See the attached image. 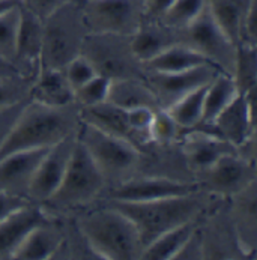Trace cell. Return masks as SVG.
Segmentation results:
<instances>
[{
	"mask_svg": "<svg viewBox=\"0 0 257 260\" xmlns=\"http://www.w3.org/2000/svg\"><path fill=\"white\" fill-rule=\"evenodd\" d=\"M80 125L78 107H47L27 101L0 143V159L20 150L50 148L75 136Z\"/></svg>",
	"mask_w": 257,
	"mask_h": 260,
	"instance_id": "1",
	"label": "cell"
},
{
	"mask_svg": "<svg viewBox=\"0 0 257 260\" xmlns=\"http://www.w3.org/2000/svg\"><path fill=\"white\" fill-rule=\"evenodd\" d=\"M77 229L97 259H140L143 247L134 224L110 205L83 214Z\"/></svg>",
	"mask_w": 257,
	"mask_h": 260,
	"instance_id": "2",
	"label": "cell"
},
{
	"mask_svg": "<svg viewBox=\"0 0 257 260\" xmlns=\"http://www.w3.org/2000/svg\"><path fill=\"white\" fill-rule=\"evenodd\" d=\"M107 205L120 211L134 224L143 248L164 232L197 220L206 206L205 199L202 197V189L188 196L159 199L152 202L107 200Z\"/></svg>",
	"mask_w": 257,
	"mask_h": 260,
	"instance_id": "3",
	"label": "cell"
},
{
	"mask_svg": "<svg viewBox=\"0 0 257 260\" xmlns=\"http://www.w3.org/2000/svg\"><path fill=\"white\" fill-rule=\"evenodd\" d=\"M42 24L41 68L63 70L71 59L80 54L83 39L89 34L83 21L78 2L70 0L44 20Z\"/></svg>",
	"mask_w": 257,
	"mask_h": 260,
	"instance_id": "4",
	"label": "cell"
},
{
	"mask_svg": "<svg viewBox=\"0 0 257 260\" xmlns=\"http://www.w3.org/2000/svg\"><path fill=\"white\" fill-rule=\"evenodd\" d=\"M107 181L98 166L93 162L84 146L75 140L73 155L68 162L65 176L57 191L42 205V208L59 211H70L84 205L101 196Z\"/></svg>",
	"mask_w": 257,
	"mask_h": 260,
	"instance_id": "5",
	"label": "cell"
},
{
	"mask_svg": "<svg viewBox=\"0 0 257 260\" xmlns=\"http://www.w3.org/2000/svg\"><path fill=\"white\" fill-rule=\"evenodd\" d=\"M75 137L98 166L107 184L116 185L125 181L126 175L134 172L140 162L139 149L81 120Z\"/></svg>",
	"mask_w": 257,
	"mask_h": 260,
	"instance_id": "6",
	"label": "cell"
},
{
	"mask_svg": "<svg viewBox=\"0 0 257 260\" xmlns=\"http://www.w3.org/2000/svg\"><path fill=\"white\" fill-rule=\"evenodd\" d=\"M130 38L113 34H87L80 53L89 59L98 74L111 80L145 78L143 65L133 54Z\"/></svg>",
	"mask_w": 257,
	"mask_h": 260,
	"instance_id": "7",
	"label": "cell"
},
{
	"mask_svg": "<svg viewBox=\"0 0 257 260\" xmlns=\"http://www.w3.org/2000/svg\"><path fill=\"white\" fill-rule=\"evenodd\" d=\"M78 5L89 34L131 37L143 23V0H83Z\"/></svg>",
	"mask_w": 257,
	"mask_h": 260,
	"instance_id": "8",
	"label": "cell"
},
{
	"mask_svg": "<svg viewBox=\"0 0 257 260\" xmlns=\"http://www.w3.org/2000/svg\"><path fill=\"white\" fill-rule=\"evenodd\" d=\"M181 34L182 44L197 50L214 65H217L222 73L232 75L236 45L224 35L220 26L215 23L208 5L191 24L181 30Z\"/></svg>",
	"mask_w": 257,
	"mask_h": 260,
	"instance_id": "9",
	"label": "cell"
},
{
	"mask_svg": "<svg viewBox=\"0 0 257 260\" xmlns=\"http://www.w3.org/2000/svg\"><path fill=\"white\" fill-rule=\"evenodd\" d=\"M197 175L199 179L196 182L202 189L221 197H232L256 182V161H250L233 152L221 156L211 167Z\"/></svg>",
	"mask_w": 257,
	"mask_h": 260,
	"instance_id": "10",
	"label": "cell"
},
{
	"mask_svg": "<svg viewBox=\"0 0 257 260\" xmlns=\"http://www.w3.org/2000/svg\"><path fill=\"white\" fill-rule=\"evenodd\" d=\"M253 106L254 93H238L209 125L197 128L218 136L238 150L254 137Z\"/></svg>",
	"mask_w": 257,
	"mask_h": 260,
	"instance_id": "11",
	"label": "cell"
},
{
	"mask_svg": "<svg viewBox=\"0 0 257 260\" xmlns=\"http://www.w3.org/2000/svg\"><path fill=\"white\" fill-rule=\"evenodd\" d=\"M197 182L178 181L169 176L130 178L111 188L107 200L117 202H152L159 199L181 197L200 191Z\"/></svg>",
	"mask_w": 257,
	"mask_h": 260,
	"instance_id": "12",
	"label": "cell"
},
{
	"mask_svg": "<svg viewBox=\"0 0 257 260\" xmlns=\"http://www.w3.org/2000/svg\"><path fill=\"white\" fill-rule=\"evenodd\" d=\"M75 140V136H70L48 148L27 188L26 197L30 203L44 205L57 191L71 159Z\"/></svg>",
	"mask_w": 257,
	"mask_h": 260,
	"instance_id": "13",
	"label": "cell"
},
{
	"mask_svg": "<svg viewBox=\"0 0 257 260\" xmlns=\"http://www.w3.org/2000/svg\"><path fill=\"white\" fill-rule=\"evenodd\" d=\"M221 70L215 65H203L181 73H147L145 81L153 92L161 109L169 107L185 93L208 84Z\"/></svg>",
	"mask_w": 257,
	"mask_h": 260,
	"instance_id": "14",
	"label": "cell"
},
{
	"mask_svg": "<svg viewBox=\"0 0 257 260\" xmlns=\"http://www.w3.org/2000/svg\"><path fill=\"white\" fill-rule=\"evenodd\" d=\"M44 24L34 14L20 6V26L17 34L14 67L30 83L41 68Z\"/></svg>",
	"mask_w": 257,
	"mask_h": 260,
	"instance_id": "15",
	"label": "cell"
},
{
	"mask_svg": "<svg viewBox=\"0 0 257 260\" xmlns=\"http://www.w3.org/2000/svg\"><path fill=\"white\" fill-rule=\"evenodd\" d=\"M179 143L186 166L196 173L211 167L221 156L238 152L229 142L200 128L185 131Z\"/></svg>",
	"mask_w": 257,
	"mask_h": 260,
	"instance_id": "16",
	"label": "cell"
},
{
	"mask_svg": "<svg viewBox=\"0 0 257 260\" xmlns=\"http://www.w3.org/2000/svg\"><path fill=\"white\" fill-rule=\"evenodd\" d=\"M47 150L48 148L30 149L3 156L0 159V189L26 197L30 181Z\"/></svg>",
	"mask_w": 257,
	"mask_h": 260,
	"instance_id": "17",
	"label": "cell"
},
{
	"mask_svg": "<svg viewBox=\"0 0 257 260\" xmlns=\"http://www.w3.org/2000/svg\"><path fill=\"white\" fill-rule=\"evenodd\" d=\"M256 182L232 196V227L244 257L256 256Z\"/></svg>",
	"mask_w": 257,
	"mask_h": 260,
	"instance_id": "18",
	"label": "cell"
},
{
	"mask_svg": "<svg viewBox=\"0 0 257 260\" xmlns=\"http://www.w3.org/2000/svg\"><path fill=\"white\" fill-rule=\"evenodd\" d=\"M65 235L54 218L34 227L17 245L12 259L47 260L53 259L59 251Z\"/></svg>",
	"mask_w": 257,
	"mask_h": 260,
	"instance_id": "19",
	"label": "cell"
},
{
	"mask_svg": "<svg viewBox=\"0 0 257 260\" xmlns=\"http://www.w3.org/2000/svg\"><path fill=\"white\" fill-rule=\"evenodd\" d=\"M78 117L81 122L92 125L110 136L119 137L140 150L139 140L130 126L125 109L106 101L97 106L78 107Z\"/></svg>",
	"mask_w": 257,
	"mask_h": 260,
	"instance_id": "20",
	"label": "cell"
},
{
	"mask_svg": "<svg viewBox=\"0 0 257 260\" xmlns=\"http://www.w3.org/2000/svg\"><path fill=\"white\" fill-rule=\"evenodd\" d=\"M53 218L42 205L29 203L12 217L0 223V259H12L20 241L38 224Z\"/></svg>",
	"mask_w": 257,
	"mask_h": 260,
	"instance_id": "21",
	"label": "cell"
},
{
	"mask_svg": "<svg viewBox=\"0 0 257 260\" xmlns=\"http://www.w3.org/2000/svg\"><path fill=\"white\" fill-rule=\"evenodd\" d=\"M29 100L47 107H67L74 103V89L62 70L39 68L30 84Z\"/></svg>",
	"mask_w": 257,
	"mask_h": 260,
	"instance_id": "22",
	"label": "cell"
},
{
	"mask_svg": "<svg viewBox=\"0 0 257 260\" xmlns=\"http://www.w3.org/2000/svg\"><path fill=\"white\" fill-rule=\"evenodd\" d=\"M181 41H182L181 30L172 29L158 21L153 23L143 21L142 26L136 30V34L130 38L133 54L142 65L146 63L147 60L153 59L155 56H158L170 45L178 44Z\"/></svg>",
	"mask_w": 257,
	"mask_h": 260,
	"instance_id": "23",
	"label": "cell"
},
{
	"mask_svg": "<svg viewBox=\"0 0 257 260\" xmlns=\"http://www.w3.org/2000/svg\"><path fill=\"white\" fill-rule=\"evenodd\" d=\"M203 65H214L202 53L189 45L178 42L161 51L153 59L143 63V71L147 73H181L194 70ZM217 67V65H215Z\"/></svg>",
	"mask_w": 257,
	"mask_h": 260,
	"instance_id": "24",
	"label": "cell"
},
{
	"mask_svg": "<svg viewBox=\"0 0 257 260\" xmlns=\"http://www.w3.org/2000/svg\"><path fill=\"white\" fill-rule=\"evenodd\" d=\"M107 101L122 109H134V107H149L153 110L161 109L145 78L113 80Z\"/></svg>",
	"mask_w": 257,
	"mask_h": 260,
	"instance_id": "25",
	"label": "cell"
},
{
	"mask_svg": "<svg viewBox=\"0 0 257 260\" xmlns=\"http://www.w3.org/2000/svg\"><path fill=\"white\" fill-rule=\"evenodd\" d=\"M197 227V220H192L178 227H173L169 232H164L143 248L140 259L173 260Z\"/></svg>",
	"mask_w": 257,
	"mask_h": 260,
	"instance_id": "26",
	"label": "cell"
},
{
	"mask_svg": "<svg viewBox=\"0 0 257 260\" xmlns=\"http://www.w3.org/2000/svg\"><path fill=\"white\" fill-rule=\"evenodd\" d=\"M239 93L233 77L227 73H218L215 75L208 87H206V93H205V103H203V116L202 120L197 126H206L209 125L217 114ZM196 126V128H197Z\"/></svg>",
	"mask_w": 257,
	"mask_h": 260,
	"instance_id": "27",
	"label": "cell"
},
{
	"mask_svg": "<svg viewBox=\"0 0 257 260\" xmlns=\"http://www.w3.org/2000/svg\"><path fill=\"white\" fill-rule=\"evenodd\" d=\"M208 84L185 93L184 96L176 100L173 104L166 107L169 114L184 131L192 129L200 123L203 116V103H205V93Z\"/></svg>",
	"mask_w": 257,
	"mask_h": 260,
	"instance_id": "28",
	"label": "cell"
},
{
	"mask_svg": "<svg viewBox=\"0 0 257 260\" xmlns=\"http://www.w3.org/2000/svg\"><path fill=\"white\" fill-rule=\"evenodd\" d=\"M232 77L239 93H256L257 86V47L238 44Z\"/></svg>",
	"mask_w": 257,
	"mask_h": 260,
	"instance_id": "29",
	"label": "cell"
},
{
	"mask_svg": "<svg viewBox=\"0 0 257 260\" xmlns=\"http://www.w3.org/2000/svg\"><path fill=\"white\" fill-rule=\"evenodd\" d=\"M206 5L208 0H175L158 20V23L176 30H182L205 11Z\"/></svg>",
	"mask_w": 257,
	"mask_h": 260,
	"instance_id": "30",
	"label": "cell"
},
{
	"mask_svg": "<svg viewBox=\"0 0 257 260\" xmlns=\"http://www.w3.org/2000/svg\"><path fill=\"white\" fill-rule=\"evenodd\" d=\"M185 131L175 122L166 109H156L149 128V136L152 145L158 146H172L179 143Z\"/></svg>",
	"mask_w": 257,
	"mask_h": 260,
	"instance_id": "31",
	"label": "cell"
},
{
	"mask_svg": "<svg viewBox=\"0 0 257 260\" xmlns=\"http://www.w3.org/2000/svg\"><path fill=\"white\" fill-rule=\"evenodd\" d=\"M111 78L103 74H97L92 77L87 83L80 86L74 92V103L77 107H87L106 103L110 93Z\"/></svg>",
	"mask_w": 257,
	"mask_h": 260,
	"instance_id": "32",
	"label": "cell"
},
{
	"mask_svg": "<svg viewBox=\"0 0 257 260\" xmlns=\"http://www.w3.org/2000/svg\"><path fill=\"white\" fill-rule=\"evenodd\" d=\"M20 26V5L0 15V56L14 65L17 34Z\"/></svg>",
	"mask_w": 257,
	"mask_h": 260,
	"instance_id": "33",
	"label": "cell"
},
{
	"mask_svg": "<svg viewBox=\"0 0 257 260\" xmlns=\"http://www.w3.org/2000/svg\"><path fill=\"white\" fill-rule=\"evenodd\" d=\"M30 84L24 77L0 80V112L29 100Z\"/></svg>",
	"mask_w": 257,
	"mask_h": 260,
	"instance_id": "34",
	"label": "cell"
},
{
	"mask_svg": "<svg viewBox=\"0 0 257 260\" xmlns=\"http://www.w3.org/2000/svg\"><path fill=\"white\" fill-rule=\"evenodd\" d=\"M63 74L67 77L70 86L74 89V92L83 86L84 83H87L92 77L98 74L97 70L93 68V65L89 62V59L86 56H83L81 53L77 54L74 59H71L65 67H63Z\"/></svg>",
	"mask_w": 257,
	"mask_h": 260,
	"instance_id": "35",
	"label": "cell"
},
{
	"mask_svg": "<svg viewBox=\"0 0 257 260\" xmlns=\"http://www.w3.org/2000/svg\"><path fill=\"white\" fill-rule=\"evenodd\" d=\"M68 2L70 0H18V5L44 21Z\"/></svg>",
	"mask_w": 257,
	"mask_h": 260,
	"instance_id": "36",
	"label": "cell"
},
{
	"mask_svg": "<svg viewBox=\"0 0 257 260\" xmlns=\"http://www.w3.org/2000/svg\"><path fill=\"white\" fill-rule=\"evenodd\" d=\"M176 260L182 259H205V245H203V232L197 227L182 248L175 256Z\"/></svg>",
	"mask_w": 257,
	"mask_h": 260,
	"instance_id": "37",
	"label": "cell"
},
{
	"mask_svg": "<svg viewBox=\"0 0 257 260\" xmlns=\"http://www.w3.org/2000/svg\"><path fill=\"white\" fill-rule=\"evenodd\" d=\"M29 203L30 202L26 197L15 196V194L0 189V223L8 220L9 217H12L15 212H18Z\"/></svg>",
	"mask_w": 257,
	"mask_h": 260,
	"instance_id": "38",
	"label": "cell"
},
{
	"mask_svg": "<svg viewBox=\"0 0 257 260\" xmlns=\"http://www.w3.org/2000/svg\"><path fill=\"white\" fill-rule=\"evenodd\" d=\"M175 0H143V21H158Z\"/></svg>",
	"mask_w": 257,
	"mask_h": 260,
	"instance_id": "39",
	"label": "cell"
},
{
	"mask_svg": "<svg viewBox=\"0 0 257 260\" xmlns=\"http://www.w3.org/2000/svg\"><path fill=\"white\" fill-rule=\"evenodd\" d=\"M27 101H29V100H26V101H23V103H18V104H15V106H12V107L5 109V110L0 112V143H2V140L5 139L6 133L9 131L11 125L14 123L15 117L18 116V113L21 112V109L24 107V104H26Z\"/></svg>",
	"mask_w": 257,
	"mask_h": 260,
	"instance_id": "40",
	"label": "cell"
},
{
	"mask_svg": "<svg viewBox=\"0 0 257 260\" xmlns=\"http://www.w3.org/2000/svg\"><path fill=\"white\" fill-rule=\"evenodd\" d=\"M14 77H23V75L17 71V68H15L11 62L5 60V59L0 56V80L14 78ZM26 80H27V78H26Z\"/></svg>",
	"mask_w": 257,
	"mask_h": 260,
	"instance_id": "41",
	"label": "cell"
},
{
	"mask_svg": "<svg viewBox=\"0 0 257 260\" xmlns=\"http://www.w3.org/2000/svg\"><path fill=\"white\" fill-rule=\"evenodd\" d=\"M18 5V0H0V15Z\"/></svg>",
	"mask_w": 257,
	"mask_h": 260,
	"instance_id": "42",
	"label": "cell"
},
{
	"mask_svg": "<svg viewBox=\"0 0 257 260\" xmlns=\"http://www.w3.org/2000/svg\"><path fill=\"white\" fill-rule=\"evenodd\" d=\"M77 2H83V0H77Z\"/></svg>",
	"mask_w": 257,
	"mask_h": 260,
	"instance_id": "43",
	"label": "cell"
}]
</instances>
